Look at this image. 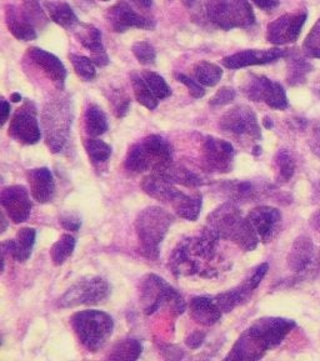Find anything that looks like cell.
I'll return each instance as SVG.
<instances>
[{"label": "cell", "mask_w": 320, "mask_h": 361, "mask_svg": "<svg viewBox=\"0 0 320 361\" xmlns=\"http://www.w3.org/2000/svg\"><path fill=\"white\" fill-rule=\"evenodd\" d=\"M297 326L294 320L285 317H266L258 319L240 335L226 360H259Z\"/></svg>", "instance_id": "6da1fadb"}, {"label": "cell", "mask_w": 320, "mask_h": 361, "mask_svg": "<svg viewBox=\"0 0 320 361\" xmlns=\"http://www.w3.org/2000/svg\"><path fill=\"white\" fill-rule=\"evenodd\" d=\"M219 238L204 228L198 236H190L178 243L171 252L168 268L176 278L198 274L203 278H216L219 271L213 265Z\"/></svg>", "instance_id": "7a4b0ae2"}, {"label": "cell", "mask_w": 320, "mask_h": 361, "mask_svg": "<svg viewBox=\"0 0 320 361\" xmlns=\"http://www.w3.org/2000/svg\"><path fill=\"white\" fill-rule=\"evenodd\" d=\"M204 228L216 234L221 240L232 241L244 252H253L258 247L259 236L255 233L248 218L233 202H226L211 212Z\"/></svg>", "instance_id": "3957f363"}, {"label": "cell", "mask_w": 320, "mask_h": 361, "mask_svg": "<svg viewBox=\"0 0 320 361\" xmlns=\"http://www.w3.org/2000/svg\"><path fill=\"white\" fill-rule=\"evenodd\" d=\"M173 163V149L160 135H148L133 144L124 160V168L133 174L144 171L156 173Z\"/></svg>", "instance_id": "277c9868"}, {"label": "cell", "mask_w": 320, "mask_h": 361, "mask_svg": "<svg viewBox=\"0 0 320 361\" xmlns=\"http://www.w3.org/2000/svg\"><path fill=\"white\" fill-rule=\"evenodd\" d=\"M45 144L51 153H61L69 140L73 124V106L64 95H56L45 103L42 111Z\"/></svg>", "instance_id": "5b68a950"}, {"label": "cell", "mask_w": 320, "mask_h": 361, "mask_svg": "<svg viewBox=\"0 0 320 361\" xmlns=\"http://www.w3.org/2000/svg\"><path fill=\"white\" fill-rule=\"evenodd\" d=\"M173 221L174 216L160 207H148L139 213L135 219V231L143 257L149 260L158 259L160 245Z\"/></svg>", "instance_id": "8992f818"}, {"label": "cell", "mask_w": 320, "mask_h": 361, "mask_svg": "<svg viewBox=\"0 0 320 361\" xmlns=\"http://www.w3.org/2000/svg\"><path fill=\"white\" fill-rule=\"evenodd\" d=\"M74 334L79 343L92 353L99 351L111 339L114 322L113 317L100 310H83L70 317Z\"/></svg>", "instance_id": "52a82bcc"}, {"label": "cell", "mask_w": 320, "mask_h": 361, "mask_svg": "<svg viewBox=\"0 0 320 361\" xmlns=\"http://www.w3.org/2000/svg\"><path fill=\"white\" fill-rule=\"evenodd\" d=\"M139 299L145 315L159 312L161 307H168L173 314L180 315L187 309L183 296L155 274H148L140 280Z\"/></svg>", "instance_id": "ba28073f"}, {"label": "cell", "mask_w": 320, "mask_h": 361, "mask_svg": "<svg viewBox=\"0 0 320 361\" xmlns=\"http://www.w3.org/2000/svg\"><path fill=\"white\" fill-rule=\"evenodd\" d=\"M111 295V286L101 276H88L79 280L59 298L58 307L61 309L98 305Z\"/></svg>", "instance_id": "9c48e42d"}, {"label": "cell", "mask_w": 320, "mask_h": 361, "mask_svg": "<svg viewBox=\"0 0 320 361\" xmlns=\"http://www.w3.org/2000/svg\"><path fill=\"white\" fill-rule=\"evenodd\" d=\"M221 130L238 137L258 142L261 139L259 123L254 110L248 105H235L226 113L219 121Z\"/></svg>", "instance_id": "30bf717a"}, {"label": "cell", "mask_w": 320, "mask_h": 361, "mask_svg": "<svg viewBox=\"0 0 320 361\" xmlns=\"http://www.w3.org/2000/svg\"><path fill=\"white\" fill-rule=\"evenodd\" d=\"M243 90L252 102H263L271 109L285 110L289 106L287 93L282 84L271 80L269 78L250 75V79L244 84Z\"/></svg>", "instance_id": "8fae6325"}, {"label": "cell", "mask_w": 320, "mask_h": 361, "mask_svg": "<svg viewBox=\"0 0 320 361\" xmlns=\"http://www.w3.org/2000/svg\"><path fill=\"white\" fill-rule=\"evenodd\" d=\"M37 115V106L33 102L27 100L13 115L9 124V135L25 145L37 144L42 137Z\"/></svg>", "instance_id": "7c38bea8"}, {"label": "cell", "mask_w": 320, "mask_h": 361, "mask_svg": "<svg viewBox=\"0 0 320 361\" xmlns=\"http://www.w3.org/2000/svg\"><path fill=\"white\" fill-rule=\"evenodd\" d=\"M308 19L307 11L287 13L269 23L266 27V40L274 45L293 44L298 40Z\"/></svg>", "instance_id": "4fadbf2b"}, {"label": "cell", "mask_w": 320, "mask_h": 361, "mask_svg": "<svg viewBox=\"0 0 320 361\" xmlns=\"http://www.w3.org/2000/svg\"><path fill=\"white\" fill-rule=\"evenodd\" d=\"M105 20L116 33H125L130 29L153 30L155 27V22L152 18L139 14L125 1L108 8L105 11Z\"/></svg>", "instance_id": "5bb4252c"}, {"label": "cell", "mask_w": 320, "mask_h": 361, "mask_svg": "<svg viewBox=\"0 0 320 361\" xmlns=\"http://www.w3.org/2000/svg\"><path fill=\"white\" fill-rule=\"evenodd\" d=\"M235 150L229 142L216 137H205L203 144V164L211 173H230L234 166Z\"/></svg>", "instance_id": "9a60e30c"}, {"label": "cell", "mask_w": 320, "mask_h": 361, "mask_svg": "<svg viewBox=\"0 0 320 361\" xmlns=\"http://www.w3.org/2000/svg\"><path fill=\"white\" fill-rule=\"evenodd\" d=\"M140 186L147 195L161 203L169 204L174 212L189 195L179 190L171 181L155 173H150L149 176H145Z\"/></svg>", "instance_id": "2e32d148"}, {"label": "cell", "mask_w": 320, "mask_h": 361, "mask_svg": "<svg viewBox=\"0 0 320 361\" xmlns=\"http://www.w3.org/2000/svg\"><path fill=\"white\" fill-rule=\"evenodd\" d=\"M250 224L253 225L255 233L259 236V240L264 244L276 239L282 228L283 216L279 209L260 205L252 209L248 216Z\"/></svg>", "instance_id": "e0dca14e"}, {"label": "cell", "mask_w": 320, "mask_h": 361, "mask_svg": "<svg viewBox=\"0 0 320 361\" xmlns=\"http://www.w3.org/2000/svg\"><path fill=\"white\" fill-rule=\"evenodd\" d=\"M0 203L8 218L14 224L27 221L32 212V202L27 188L23 185L6 186L1 190Z\"/></svg>", "instance_id": "ac0fdd59"}, {"label": "cell", "mask_w": 320, "mask_h": 361, "mask_svg": "<svg viewBox=\"0 0 320 361\" xmlns=\"http://www.w3.org/2000/svg\"><path fill=\"white\" fill-rule=\"evenodd\" d=\"M289 50L273 48V49H249L238 51L235 54L223 58L221 64L228 69H243L248 66H265L287 56Z\"/></svg>", "instance_id": "d6986e66"}, {"label": "cell", "mask_w": 320, "mask_h": 361, "mask_svg": "<svg viewBox=\"0 0 320 361\" xmlns=\"http://www.w3.org/2000/svg\"><path fill=\"white\" fill-rule=\"evenodd\" d=\"M28 56L29 59L33 61L39 69H42L47 77L49 78L56 88L59 90L64 89L68 73H66V66L58 56L37 47L29 48Z\"/></svg>", "instance_id": "ffe728a7"}, {"label": "cell", "mask_w": 320, "mask_h": 361, "mask_svg": "<svg viewBox=\"0 0 320 361\" xmlns=\"http://www.w3.org/2000/svg\"><path fill=\"white\" fill-rule=\"evenodd\" d=\"M32 197L40 204L50 203L56 194V181L48 168H37L27 173Z\"/></svg>", "instance_id": "44dd1931"}, {"label": "cell", "mask_w": 320, "mask_h": 361, "mask_svg": "<svg viewBox=\"0 0 320 361\" xmlns=\"http://www.w3.org/2000/svg\"><path fill=\"white\" fill-rule=\"evenodd\" d=\"M205 11L211 24L223 30L238 27L235 0H205Z\"/></svg>", "instance_id": "7402d4cb"}, {"label": "cell", "mask_w": 320, "mask_h": 361, "mask_svg": "<svg viewBox=\"0 0 320 361\" xmlns=\"http://www.w3.org/2000/svg\"><path fill=\"white\" fill-rule=\"evenodd\" d=\"M37 239V231L33 228H22L13 240H6L1 244L3 255L9 254V257L17 260L18 263H25L28 260L34 244Z\"/></svg>", "instance_id": "603a6c76"}, {"label": "cell", "mask_w": 320, "mask_h": 361, "mask_svg": "<svg viewBox=\"0 0 320 361\" xmlns=\"http://www.w3.org/2000/svg\"><path fill=\"white\" fill-rule=\"evenodd\" d=\"M189 314L194 322L203 326H211L221 320L224 312L216 304L214 296H197L189 302Z\"/></svg>", "instance_id": "cb8c5ba5"}, {"label": "cell", "mask_w": 320, "mask_h": 361, "mask_svg": "<svg viewBox=\"0 0 320 361\" xmlns=\"http://www.w3.org/2000/svg\"><path fill=\"white\" fill-rule=\"evenodd\" d=\"M315 259V245L309 236L302 235L293 243L288 255V265L294 273H303Z\"/></svg>", "instance_id": "d4e9b609"}, {"label": "cell", "mask_w": 320, "mask_h": 361, "mask_svg": "<svg viewBox=\"0 0 320 361\" xmlns=\"http://www.w3.org/2000/svg\"><path fill=\"white\" fill-rule=\"evenodd\" d=\"M6 23L11 35L20 42H32L37 39V27L23 13L22 8L6 6Z\"/></svg>", "instance_id": "484cf974"}, {"label": "cell", "mask_w": 320, "mask_h": 361, "mask_svg": "<svg viewBox=\"0 0 320 361\" xmlns=\"http://www.w3.org/2000/svg\"><path fill=\"white\" fill-rule=\"evenodd\" d=\"M221 190L230 202L248 203L259 197L261 189L250 180H226L221 185Z\"/></svg>", "instance_id": "4316f807"}, {"label": "cell", "mask_w": 320, "mask_h": 361, "mask_svg": "<svg viewBox=\"0 0 320 361\" xmlns=\"http://www.w3.org/2000/svg\"><path fill=\"white\" fill-rule=\"evenodd\" d=\"M155 174L166 178L171 181L173 184H180V185L187 186V188H198V186L204 185L205 180L202 176L195 174L192 170L187 169L184 166H179L174 163L168 165L166 168L156 171Z\"/></svg>", "instance_id": "83f0119b"}, {"label": "cell", "mask_w": 320, "mask_h": 361, "mask_svg": "<svg viewBox=\"0 0 320 361\" xmlns=\"http://www.w3.org/2000/svg\"><path fill=\"white\" fill-rule=\"evenodd\" d=\"M44 6L48 11L50 19L61 27L73 30L79 24L75 13L66 1L45 0Z\"/></svg>", "instance_id": "f1b7e54d"}, {"label": "cell", "mask_w": 320, "mask_h": 361, "mask_svg": "<svg viewBox=\"0 0 320 361\" xmlns=\"http://www.w3.org/2000/svg\"><path fill=\"white\" fill-rule=\"evenodd\" d=\"M85 130L90 137H97L108 132V119L103 109L97 104L89 105L84 115Z\"/></svg>", "instance_id": "f546056e"}, {"label": "cell", "mask_w": 320, "mask_h": 361, "mask_svg": "<svg viewBox=\"0 0 320 361\" xmlns=\"http://www.w3.org/2000/svg\"><path fill=\"white\" fill-rule=\"evenodd\" d=\"M73 33H74V37L77 38L78 42L83 45L85 49H88L90 53L104 50V47L101 43V33H100L99 29H97L93 25L79 23L77 27L73 29Z\"/></svg>", "instance_id": "4dcf8cb0"}, {"label": "cell", "mask_w": 320, "mask_h": 361, "mask_svg": "<svg viewBox=\"0 0 320 361\" xmlns=\"http://www.w3.org/2000/svg\"><path fill=\"white\" fill-rule=\"evenodd\" d=\"M143 346L142 343L137 339H124L118 341L111 348L109 355L106 356L111 360H138L139 356L142 355Z\"/></svg>", "instance_id": "1f68e13d"}, {"label": "cell", "mask_w": 320, "mask_h": 361, "mask_svg": "<svg viewBox=\"0 0 320 361\" xmlns=\"http://www.w3.org/2000/svg\"><path fill=\"white\" fill-rule=\"evenodd\" d=\"M313 66L302 56H293L288 63L287 82L290 87H298L308 80Z\"/></svg>", "instance_id": "d6a6232c"}, {"label": "cell", "mask_w": 320, "mask_h": 361, "mask_svg": "<svg viewBox=\"0 0 320 361\" xmlns=\"http://www.w3.org/2000/svg\"><path fill=\"white\" fill-rule=\"evenodd\" d=\"M194 78L204 87H216L223 78V71L219 66L210 61H199L193 68Z\"/></svg>", "instance_id": "836d02e7"}, {"label": "cell", "mask_w": 320, "mask_h": 361, "mask_svg": "<svg viewBox=\"0 0 320 361\" xmlns=\"http://www.w3.org/2000/svg\"><path fill=\"white\" fill-rule=\"evenodd\" d=\"M75 243L77 241L74 236L70 234H63L50 249V257L53 264L56 267H61L66 263V260L72 257L75 249Z\"/></svg>", "instance_id": "e575fe53"}, {"label": "cell", "mask_w": 320, "mask_h": 361, "mask_svg": "<svg viewBox=\"0 0 320 361\" xmlns=\"http://www.w3.org/2000/svg\"><path fill=\"white\" fill-rule=\"evenodd\" d=\"M132 85L134 97L137 99L139 104L143 105L144 108H147L148 110L156 109L158 99L150 90L149 87L147 85V82H144L142 75L132 74Z\"/></svg>", "instance_id": "d590c367"}, {"label": "cell", "mask_w": 320, "mask_h": 361, "mask_svg": "<svg viewBox=\"0 0 320 361\" xmlns=\"http://www.w3.org/2000/svg\"><path fill=\"white\" fill-rule=\"evenodd\" d=\"M84 148L90 161L94 165L104 164L111 157V145L93 137L84 140Z\"/></svg>", "instance_id": "8d00e7d4"}, {"label": "cell", "mask_w": 320, "mask_h": 361, "mask_svg": "<svg viewBox=\"0 0 320 361\" xmlns=\"http://www.w3.org/2000/svg\"><path fill=\"white\" fill-rule=\"evenodd\" d=\"M140 75H142L144 82H147V85L149 87L150 90L153 92V94H154L158 100H163V99L171 97V89L169 88L166 79L161 77V75L150 71H143Z\"/></svg>", "instance_id": "74e56055"}, {"label": "cell", "mask_w": 320, "mask_h": 361, "mask_svg": "<svg viewBox=\"0 0 320 361\" xmlns=\"http://www.w3.org/2000/svg\"><path fill=\"white\" fill-rule=\"evenodd\" d=\"M202 207H203L202 194L194 192L185 199V202L176 210V213L183 219L195 221L198 219L199 214L202 212Z\"/></svg>", "instance_id": "f35d334b"}, {"label": "cell", "mask_w": 320, "mask_h": 361, "mask_svg": "<svg viewBox=\"0 0 320 361\" xmlns=\"http://www.w3.org/2000/svg\"><path fill=\"white\" fill-rule=\"evenodd\" d=\"M69 59L72 61L73 68L78 77L83 79L84 82L94 80L97 77V69L90 58L83 55L69 54Z\"/></svg>", "instance_id": "ab89813d"}, {"label": "cell", "mask_w": 320, "mask_h": 361, "mask_svg": "<svg viewBox=\"0 0 320 361\" xmlns=\"http://www.w3.org/2000/svg\"><path fill=\"white\" fill-rule=\"evenodd\" d=\"M22 11L34 27L42 29L48 24V17L39 0H22Z\"/></svg>", "instance_id": "60d3db41"}, {"label": "cell", "mask_w": 320, "mask_h": 361, "mask_svg": "<svg viewBox=\"0 0 320 361\" xmlns=\"http://www.w3.org/2000/svg\"><path fill=\"white\" fill-rule=\"evenodd\" d=\"M274 163H276L279 178L283 181L290 180L295 173V161L293 159L292 154L285 149L279 150L274 158Z\"/></svg>", "instance_id": "b9f144b4"}, {"label": "cell", "mask_w": 320, "mask_h": 361, "mask_svg": "<svg viewBox=\"0 0 320 361\" xmlns=\"http://www.w3.org/2000/svg\"><path fill=\"white\" fill-rule=\"evenodd\" d=\"M303 53L312 59H320V18L304 40Z\"/></svg>", "instance_id": "7bdbcfd3"}, {"label": "cell", "mask_w": 320, "mask_h": 361, "mask_svg": "<svg viewBox=\"0 0 320 361\" xmlns=\"http://www.w3.org/2000/svg\"><path fill=\"white\" fill-rule=\"evenodd\" d=\"M132 51L137 61L143 66H152L156 61V51L154 47L148 42H137L132 47Z\"/></svg>", "instance_id": "ee69618b"}, {"label": "cell", "mask_w": 320, "mask_h": 361, "mask_svg": "<svg viewBox=\"0 0 320 361\" xmlns=\"http://www.w3.org/2000/svg\"><path fill=\"white\" fill-rule=\"evenodd\" d=\"M238 27H249L254 25L255 14L248 0H235Z\"/></svg>", "instance_id": "f6af8a7d"}, {"label": "cell", "mask_w": 320, "mask_h": 361, "mask_svg": "<svg viewBox=\"0 0 320 361\" xmlns=\"http://www.w3.org/2000/svg\"><path fill=\"white\" fill-rule=\"evenodd\" d=\"M174 77H176L178 82H182V84H184V85L187 87L189 94H190L193 98H203L205 93H207V92H205L204 85H202L200 82L194 80V79L188 77V75H185V74H183V73H176Z\"/></svg>", "instance_id": "bcb514c9"}, {"label": "cell", "mask_w": 320, "mask_h": 361, "mask_svg": "<svg viewBox=\"0 0 320 361\" xmlns=\"http://www.w3.org/2000/svg\"><path fill=\"white\" fill-rule=\"evenodd\" d=\"M237 97L235 89L232 87H223L219 89L214 97L210 99L209 104L213 106H223V105L230 104Z\"/></svg>", "instance_id": "7dc6e473"}, {"label": "cell", "mask_w": 320, "mask_h": 361, "mask_svg": "<svg viewBox=\"0 0 320 361\" xmlns=\"http://www.w3.org/2000/svg\"><path fill=\"white\" fill-rule=\"evenodd\" d=\"M61 224L63 228L69 231H78L82 226V221L78 218L77 215H72V214H66L63 215L61 218Z\"/></svg>", "instance_id": "c3c4849f"}, {"label": "cell", "mask_w": 320, "mask_h": 361, "mask_svg": "<svg viewBox=\"0 0 320 361\" xmlns=\"http://www.w3.org/2000/svg\"><path fill=\"white\" fill-rule=\"evenodd\" d=\"M205 338H207V334H205L204 331L195 330L192 334H189L187 336L185 344L190 349H198L199 346L204 343Z\"/></svg>", "instance_id": "681fc988"}, {"label": "cell", "mask_w": 320, "mask_h": 361, "mask_svg": "<svg viewBox=\"0 0 320 361\" xmlns=\"http://www.w3.org/2000/svg\"><path fill=\"white\" fill-rule=\"evenodd\" d=\"M90 59L94 63L95 66H99V68H103V66H106L109 64V56L105 53V49L92 53Z\"/></svg>", "instance_id": "f907efd6"}, {"label": "cell", "mask_w": 320, "mask_h": 361, "mask_svg": "<svg viewBox=\"0 0 320 361\" xmlns=\"http://www.w3.org/2000/svg\"><path fill=\"white\" fill-rule=\"evenodd\" d=\"M250 1H253L254 6L265 11H273V9H276L281 4L279 0H250Z\"/></svg>", "instance_id": "816d5d0a"}, {"label": "cell", "mask_w": 320, "mask_h": 361, "mask_svg": "<svg viewBox=\"0 0 320 361\" xmlns=\"http://www.w3.org/2000/svg\"><path fill=\"white\" fill-rule=\"evenodd\" d=\"M11 116V104L6 99H1V126H4Z\"/></svg>", "instance_id": "f5cc1de1"}, {"label": "cell", "mask_w": 320, "mask_h": 361, "mask_svg": "<svg viewBox=\"0 0 320 361\" xmlns=\"http://www.w3.org/2000/svg\"><path fill=\"white\" fill-rule=\"evenodd\" d=\"M310 147H312L313 153L320 158V130L314 133V137L310 140Z\"/></svg>", "instance_id": "db71d44e"}, {"label": "cell", "mask_w": 320, "mask_h": 361, "mask_svg": "<svg viewBox=\"0 0 320 361\" xmlns=\"http://www.w3.org/2000/svg\"><path fill=\"white\" fill-rule=\"evenodd\" d=\"M132 1L133 4L142 8V9H149L153 6V0H128Z\"/></svg>", "instance_id": "11a10c76"}, {"label": "cell", "mask_w": 320, "mask_h": 361, "mask_svg": "<svg viewBox=\"0 0 320 361\" xmlns=\"http://www.w3.org/2000/svg\"><path fill=\"white\" fill-rule=\"evenodd\" d=\"M263 126H264L265 129L271 130V129H273V126H274V123H273L269 116H264L263 118Z\"/></svg>", "instance_id": "9f6ffc18"}, {"label": "cell", "mask_w": 320, "mask_h": 361, "mask_svg": "<svg viewBox=\"0 0 320 361\" xmlns=\"http://www.w3.org/2000/svg\"><path fill=\"white\" fill-rule=\"evenodd\" d=\"M312 224H313L315 229L320 231V212L316 215H314V219L312 220Z\"/></svg>", "instance_id": "6f0895ef"}, {"label": "cell", "mask_w": 320, "mask_h": 361, "mask_svg": "<svg viewBox=\"0 0 320 361\" xmlns=\"http://www.w3.org/2000/svg\"><path fill=\"white\" fill-rule=\"evenodd\" d=\"M11 100L13 103H19L22 100V95L19 93L11 94Z\"/></svg>", "instance_id": "680465c9"}, {"label": "cell", "mask_w": 320, "mask_h": 361, "mask_svg": "<svg viewBox=\"0 0 320 361\" xmlns=\"http://www.w3.org/2000/svg\"><path fill=\"white\" fill-rule=\"evenodd\" d=\"M260 154H261V148H260L259 145H254V148H253V155L258 157Z\"/></svg>", "instance_id": "91938a15"}, {"label": "cell", "mask_w": 320, "mask_h": 361, "mask_svg": "<svg viewBox=\"0 0 320 361\" xmlns=\"http://www.w3.org/2000/svg\"><path fill=\"white\" fill-rule=\"evenodd\" d=\"M316 94H318V97H319V99H320V85H319V88L316 89Z\"/></svg>", "instance_id": "94428289"}, {"label": "cell", "mask_w": 320, "mask_h": 361, "mask_svg": "<svg viewBox=\"0 0 320 361\" xmlns=\"http://www.w3.org/2000/svg\"><path fill=\"white\" fill-rule=\"evenodd\" d=\"M100 1H111V0H100Z\"/></svg>", "instance_id": "6125c7cd"}]
</instances>
